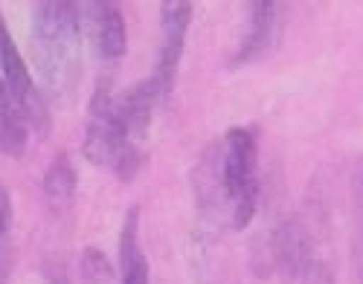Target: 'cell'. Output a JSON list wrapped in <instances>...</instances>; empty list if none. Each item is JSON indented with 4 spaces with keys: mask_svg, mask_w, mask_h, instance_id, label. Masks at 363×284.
I'll list each match as a JSON object with an SVG mask.
<instances>
[{
    "mask_svg": "<svg viewBox=\"0 0 363 284\" xmlns=\"http://www.w3.org/2000/svg\"><path fill=\"white\" fill-rule=\"evenodd\" d=\"M33 61L55 102H73L82 81V6L41 0L33 6Z\"/></svg>",
    "mask_w": 363,
    "mask_h": 284,
    "instance_id": "1",
    "label": "cell"
},
{
    "mask_svg": "<svg viewBox=\"0 0 363 284\" xmlns=\"http://www.w3.org/2000/svg\"><path fill=\"white\" fill-rule=\"evenodd\" d=\"M82 154L87 163L116 171V177L123 183H131L143 166V151H140V145H134L128 140L125 125L119 119L116 99L111 93V81H99V87L94 90Z\"/></svg>",
    "mask_w": 363,
    "mask_h": 284,
    "instance_id": "2",
    "label": "cell"
},
{
    "mask_svg": "<svg viewBox=\"0 0 363 284\" xmlns=\"http://www.w3.org/2000/svg\"><path fill=\"white\" fill-rule=\"evenodd\" d=\"M221 180L235 229H245L259 209V142L250 128H230L221 148Z\"/></svg>",
    "mask_w": 363,
    "mask_h": 284,
    "instance_id": "3",
    "label": "cell"
},
{
    "mask_svg": "<svg viewBox=\"0 0 363 284\" xmlns=\"http://www.w3.org/2000/svg\"><path fill=\"white\" fill-rule=\"evenodd\" d=\"M0 116H21L29 125V131L38 134H44L50 125L44 99L33 84V73L21 58L4 23V15H0Z\"/></svg>",
    "mask_w": 363,
    "mask_h": 284,
    "instance_id": "4",
    "label": "cell"
},
{
    "mask_svg": "<svg viewBox=\"0 0 363 284\" xmlns=\"http://www.w3.org/2000/svg\"><path fill=\"white\" fill-rule=\"evenodd\" d=\"M311 264H314V256H311L308 229L302 227L299 217H288L267 235L264 261L256 267H259V276H279L285 281H296Z\"/></svg>",
    "mask_w": 363,
    "mask_h": 284,
    "instance_id": "5",
    "label": "cell"
},
{
    "mask_svg": "<svg viewBox=\"0 0 363 284\" xmlns=\"http://www.w3.org/2000/svg\"><path fill=\"white\" fill-rule=\"evenodd\" d=\"M189 23H192V4H186V0H166V4H160V58L155 76H151L160 90V102L169 99L174 90Z\"/></svg>",
    "mask_w": 363,
    "mask_h": 284,
    "instance_id": "6",
    "label": "cell"
},
{
    "mask_svg": "<svg viewBox=\"0 0 363 284\" xmlns=\"http://www.w3.org/2000/svg\"><path fill=\"white\" fill-rule=\"evenodd\" d=\"M279 4L274 0H253L247 4V33L238 44V52L233 55V67H245L253 61L264 58L270 44L277 38V26H279Z\"/></svg>",
    "mask_w": 363,
    "mask_h": 284,
    "instance_id": "7",
    "label": "cell"
},
{
    "mask_svg": "<svg viewBox=\"0 0 363 284\" xmlns=\"http://www.w3.org/2000/svg\"><path fill=\"white\" fill-rule=\"evenodd\" d=\"M157 102H160V90H157L155 79L137 81L123 99H116L119 119H123L125 131H128V140L134 145H140L148 137V128H151V119H155V105Z\"/></svg>",
    "mask_w": 363,
    "mask_h": 284,
    "instance_id": "8",
    "label": "cell"
},
{
    "mask_svg": "<svg viewBox=\"0 0 363 284\" xmlns=\"http://www.w3.org/2000/svg\"><path fill=\"white\" fill-rule=\"evenodd\" d=\"M90 9H94V38L99 55L108 61L123 58L128 50V29L119 6L111 4V0H102V4H94Z\"/></svg>",
    "mask_w": 363,
    "mask_h": 284,
    "instance_id": "9",
    "label": "cell"
},
{
    "mask_svg": "<svg viewBox=\"0 0 363 284\" xmlns=\"http://www.w3.org/2000/svg\"><path fill=\"white\" fill-rule=\"evenodd\" d=\"M119 270L123 284H148V259L140 246V206H131L119 232Z\"/></svg>",
    "mask_w": 363,
    "mask_h": 284,
    "instance_id": "10",
    "label": "cell"
},
{
    "mask_svg": "<svg viewBox=\"0 0 363 284\" xmlns=\"http://www.w3.org/2000/svg\"><path fill=\"white\" fill-rule=\"evenodd\" d=\"M44 195L52 206H67L76 195V169L70 163V154L58 151L47 171H44Z\"/></svg>",
    "mask_w": 363,
    "mask_h": 284,
    "instance_id": "11",
    "label": "cell"
},
{
    "mask_svg": "<svg viewBox=\"0 0 363 284\" xmlns=\"http://www.w3.org/2000/svg\"><path fill=\"white\" fill-rule=\"evenodd\" d=\"M352 276L363 284V166L352 183Z\"/></svg>",
    "mask_w": 363,
    "mask_h": 284,
    "instance_id": "12",
    "label": "cell"
},
{
    "mask_svg": "<svg viewBox=\"0 0 363 284\" xmlns=\"http://www.w3.org/2000/svg\"><path fill=\"white\" fill-rule=\"evenodd\" d=\"M82 281L84 284H111L113 281V267L108 261V256L96 246H87L82 252Z\"/></svg>",
    "mask_w": 363,
    "mask_h": 284,
    "instance_id": "13",
    "label": "cell"
},
{
    "mask_svg": "<svg viewBox=\"0 0 363 284\" xmlns=\"http://www.w3.org/2000/svg\"><path fill=\"white\" fill-rule=\"evenodd\" d=\"M12 227V198L6 192V186L0 183V238H4Z\"/></svg>",
    "mask_w": 363,
    "mask_h": 284,
    "instance_id": "14",
    "label": "cell"
},
{
    "mask_svg": "<svg viewBox=\"0 0 363 284\" xmlns=\"http://www.w3.org/2000/svg\"><path fill=\"white\" fill-rule=\"evenodd\" d=\"M44 284H73V281H70V276H67V270L62 264H47Z\"/></svg>",
    "mask_w": 363,
    "mask_h": 284,
    "instance_id": "15",
    "label": "cell"
}]
</instances>
